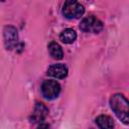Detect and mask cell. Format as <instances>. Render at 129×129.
Masks as SVG:
<instances>
[{
    "instance_id": "1",
    "label": "cell",
    "mask_w": 129,
    "mask_h": 129,
    "mask_svg": "<svg viewBox=\"0 0 129 129\" xmlns=\"http://www.w3.org/2000/svg\"><path fill=\"white\" fill-rule=\"evenodd\" d=\"M110 105H111V109L114 111V113L118 117V119L121 120L125 125H127L128 121H129L128 100L121 94H115L110 99Z\"/></svg>"
},
{
    "instance_id": "2",
    "label": "cell",
    "mask_w": 129,
    "mask_h": 129,
    "mask_svg": "<svg viewBox=\"0 0 129 129\" xmlns=\"http://www.w3.org/2000/svg\"><path fill=\"white\" fill-rule=\"evenodd\" d=\"M84 6L78 1L69 0L62 6V14L68 19H78L84 14Z\"/></svg>"
},
{
    "instance_id": "3",
    "label": "cell",
    "mask_w": 129,
    "mask_h": 129,
    "mask_svg": "<svg viewBox=\"0 0 129 129\" xmlns=\"http://www.w3.org/2000/svg\"><path fill=\"white\" fill-rule=\"evenodd\" d=\"M80 29L84 32L98 33L103 29V23L94 15H90L88 17H85L81 21Z\"/></svg>"
},
{
    "instance_id": "4",
    "label": "cell",
    "mask_w": 129,
    "mask_h": 129,
    "mask_svg": "<svg viewBox=\"0 0 129 129\" xmlns=\"http://www.w3.org/2000/svg\"><path fill=\"white\" fill-rule=\"evenodd\" d=\"M60 92V86L56 81L46 80L41 85V93L44 98L48 100L55 99Z\"/></svg>"
},
{
    "instance_id": "5",
    "label": "cell",
    "mask_w": 129,
    "mask_h": 129,
    "mask_svg": "<svg viewBox=\"0 0 129 129\" xmlns=\"http://www.w3.org/2000/svg\"><path fill=\"white\" fill-rule=\"evenodd\" d=\"M3 37H4V44L6 49H13L17 46L18 43V34L17 30L13 26H6L3 31Z\"/></svg>"
},
{
    "instance_id": "6",
    "label": "cell",
    "mask_w": 129,
    "mask_h": 129,
    "mask_svg": "<svg viewBox=\"0 0 129 129\" xmlns=\"http://www.w3.org/2000/svg\"><path fill=\"white\" fill-rule=\"evenodd\" d=\"M47 114H48V110L45 107V105L42 103H36L33 109V112L31 114L30 120L33 123H39L46 118Z\"/></svg>"
},
{
    "instance_id": "7",
    "label": "cell",
    "mask_w": 129,
    "mask_h": 129,
    "mask_svg": "<svg viewBox=\"0 0 129 129\" xmlns=\"http://www.w3.org/2000/svg\"><path fill=\"white\" fill-rule=\"evenodd\" d=\"M48 76L52 77V78H56V79H64L68 76V68L62 64V63H55V64H51L48 69H47V73Z\"/></svg>"
},
{
    "instance_id": "8",
    "label": "cell",
    "mask_w": 129,
    "mask_h": 129,
    "mask_svg": "<svg viewBox=\"0 0 129 129\" xmlns=\"http://www.w3.org/2000/svg\"><path fill=\"white\" fill-rule=\"evenodd\" d=\"M96 123L100 129H114V121L108 115H100L97 117Z\"/></svg>"
},
{
    "instance_id": "9",
    "label": "cell",
    "mask_w": 129,
    "mask_h": 129,
    "mask_svg": "<svg viewBox=\"0 0 129 129\" xmlns=\"http://www.w3.org/2000/svg\"><path fill=\"white\" fill-rule=\"evenodd\" d=\"M48 51H49L50 56L54 59H61L63 56V51H62L60 45L54 41H52L48 44Z\"/></svg>"
},
{
    "instance_id": "10",
    "label": "cell",
    "mask_w": 129,
    "mask_h": 129,
    "mask_svg": "<svg viewBox=\"0 0 129 129\" xmlns=\"http://www.w3.org/2000/svg\"><path fill=\"white\" fill-rule=\"evenodd\" d=\"M59 38L63 43H73L77 38V33L74 29L67 28L60 33Z\"/></svg>"
},
{
    "instance_id": "11",
    "label": "cell",
    "mask_w": 129,
    "mask_h": 129,
    "mask_svg": "<svg viewBox=\"0 0 129 129\" xmlns=\"http://www.w3.org/2000/svg\"><path fill=\"white\" fill-rule=\"evenodd\" d=\"M37 129H51V128H50V126H49L48 124L42 123V124H40V125L37 127Z\"/></svg>"
}]
</instances>
